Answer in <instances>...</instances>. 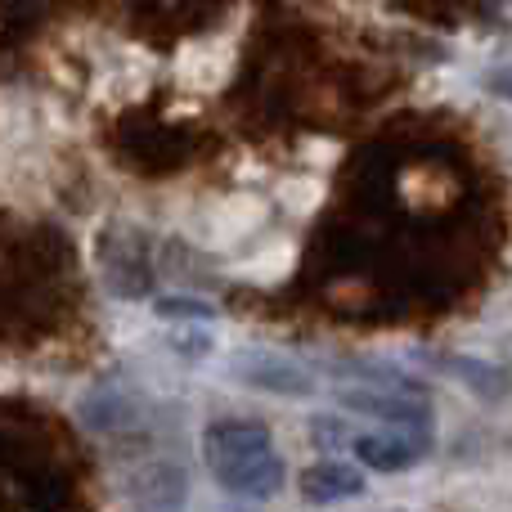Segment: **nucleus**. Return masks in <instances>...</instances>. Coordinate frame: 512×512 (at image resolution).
Listing matches in <instances>:
<instances>
[{"mask_svg":"<svg viewBox=\"0 0 512 512\" xmlns=\"http://www.w3.org/2000/svg\"><path fill=\"white\" fill-rule=\"evenodd\" d=\"M265 225V203L252 194H230L221 198V203H212L203 212V221H198V234H203L212 248H234V243H243L252 230H261Z\"/></svg>","mask_w":512,"mask_h":512,"instance_id":"obj_5","label":"nucleus"},{"mask_svg":"<svg viewBox=\"0 0 512 512\" xmlns=\"http://www.w3.org/2000/svg\"><path fill=\"white\" fill-rule=\"evenodd\" d=\"M203 454H207L212 477L230 495L270 499L283 486V459L274 454V441L261 423H248V418L212 423L203 436Z\"/></svg>","mask_w":512,"mask_h":512,"instance_id":"obj_1","label":"nucleus"},{"mask_svg":"<svg viewBox=\"0 0 512 512\" xmlns=\"http://www.w3.org/2000/svg\"><path fill=\"white\" fill-rule=\"evenodd\" d=\"M450 369H454V378L468 382L481 400H499L508 391V382L499 378V369H490V364H481V360H468V355H454Z\"/></svg>","mask_w":512,"mask_h":512,"instance_id":"obj_10","label":"nucleus"},{"mask_svg":"<svg viewBox=\"0 0 512 512\" xmlns=\"http://www.w3.org/2000/svg\"><path fill=\"white\" fill-rule=\"evenodd\" d=\"M486 90L495 99H508V104H512V63H508V68H490L486 72Z\"/></svg>","mask_w":512,"mask_h":512,"instance_id":"obj_13","label":"nucleus"},{"mask_svg":"<svg viewBox=\"0 0 512 512\" xmlns=\"http://www.w3.org/2000/svg\"><path fill=\"white\" fill-rule=\"evenodd\" d=\"M310 432L324 441V450H342V445H346V427L333 423V418H319V423H310Z\"/></svg>","mask_w":512,"mask_h":512,"instance_id":"obj_12","label":"nucleus"},{"mask_svg":"<svg viewBox=\"0 0 512 512\" xmlns=\"http://www.w3.org/2000/svg\"><path fill=\"white\" fill-rule=\"evenodd\" d=\"M360 490H364L360 468H346V463H315V468L301 472V495L310 504H333V499L360 495Z\"/></svg>","mask_w":512,"mask_h":512,"instance_id":"obj_8","label":"nucleus"},{"mask_svg":"<svg viewBox=\"0 0 512 512\" xmlns=\"http://www.w3.org/2000/svg\"><path fill=\"white\" fill-rule=\"evenodd\" d=\"M432 454V432L400 427L391 436H355V459L373 472H409Z\"/></svg>","mask_w":512,"mask_h":512,"instance_id":"obj_4","label":"nucleus"},{"mask_svg":"<svg viewBox=\"0 0 512 512\" xmlns=\"http://www.w3.org/2000/svg\"><path fill=\"white\" fill-rule=\"evenodd\" d=\"M185 495H189L185 468L167 463V459L140 463V468H131V477H126V499L144 504V508H180Z\"/></svg>","mask_w":512,"mask_h":512,"instance_id":"obj_6","label":"nucleus"},{"mask_svg":"<svg viewBox=\"0 0 512 512\" xmlns=\"http://www.w3.org/2000/svg\"><path fill=\"white\" fill-rule=\"evenodd\" d=\"M337 405L351 409L364 418H382L391 427H414V432H432V409L423 396H409V391H378V387H342L337 391Z\"/></svg>","mask_w":512,"mask_h":512,"instance_id":"obj_3","label":"nucleus"},{"mask_svg":"<svg viewBox=\"0 0 512 512\" xmlns=\"http://www.w3.org/2000/svg\"><path fill=\"white\" fill-rule=\"evenodd\" d=\"M234 382L252 391H265V396H288V400H310L315 396V378L301 369L297 360L279 351H239L230 360Z\"/></svg>","mask_w":512,"mask_h":512,"instance_id":"obj_2","label":"nucleus"},{"mask_svg":"<svg viewBox=\"0 0 512 512\" xmlns=\"http://www.w3.org/2000/svg\"><path fill=\"white\" fill-rule=\"evenodd\" d=\"M153 315L158 319H176V324H212L216 306L203 297H189V292H171V297L153 301Z\"/></svg>","mask_w":512,"mask_h":512,"instance_id":"obj_9","label":"nucleus"},{"mask_svg":"<svg viewBox=\"0 0 512 512\" xmlns=\"http://www.w3.org/2000/svg\"><path fill=\"white\" fill-rule=\"evenodd\" d=\"M180 81H185L189 90H221L225 81H230L234 72V54L230 45H185V54H180L176 63Z\"/></svg>","mask_w":512,"mask_h":512,"instance_id":"obj_7","label":"nucleus"},{"mask_svg":"<svg viewBox=\"0 0 512 512\" xmlns=\"http://www.w3.org/2000/svg\"><path fill=\"white\" fill-rule=\"evenodd\" d=\"M171 351H180L185 360H207V355L216 351V342L212 337H203V333H176L171 337Z\"/></svg>","mask_w":512,"mask_h":512,"instance_id":"obj_11","label":"nucleus"}]
</instances>
